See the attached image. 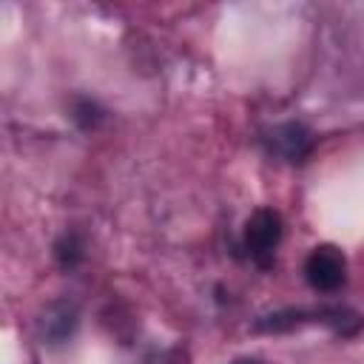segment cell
<instances>
[{
  "label": "cell",
  "mask_w": 364,
  "mask_h": 364,
  "mask_svg": "<svg viewBox=\"0 0 364 364\" xmlns=\"http://www.w3.org/2000/svg\"><path fill=\"white\" fill-rule=\"evenodd\" d=\"M242 364H245V361H242Z\"/></svg>",
  "instance_id": "4"
},
{
  "label": "cell",
  "mask_w": 364,
  "mask_h": 364,
  "mask_svg": "<svg viewBox=\"0 0 364 364\" xmlns=\"http://www.w3.org/2000/svg\"><path fill=\"white\" fill-rule=\"evenodd\" d=\"M282 242V216L270 208H259L245 222V247L259 264H270L276 245Z\"/></svg>",
  "instance_id": "1"
},
{
  "label": "cell",
  "mask_w": 364,
  "mask_h": 364,
  "mask_svg": "<svg viewBox=\"0 0 364 364\" xmlns=\"http://www.w3.org/2000/svg\"><path fill=\"white\" fill-rule=\"evenodd\" d=\"M347 262L344 253L333 245H318L310 250V256L304 259V276L310 282V287L321 290V293H333L344 284V273Z\"/></svg>",
  "instance_id": "2"
},
{
  "label": "cell",
  "mask_w": 364,
  "mask_h": 364,
  "mask_svg": "<svg viewBox=\"0 0 364 364\" xmlns=\"http://www.w3.org/2000/svg\"><path fill=\"white\" fill-rule=\"evenodd\" d=\"M267 142L276 156H282L287 162H301L313 148V134L299 122H284V125L273 128Z\"/></svg>",
  "instance_id": "3"
}]
</instances>
